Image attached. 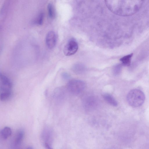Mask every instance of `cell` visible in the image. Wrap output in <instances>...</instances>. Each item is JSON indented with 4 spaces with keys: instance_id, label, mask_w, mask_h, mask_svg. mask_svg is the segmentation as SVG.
I'll return each mask as SVG.
<instances>
[{
    "instance_id": "1",
    "label": "cell",
    "mask_w": 149,
    "mask_h": 149,
    "mask_svg": "<svg viewBox=\"0 0 149 149\" xmlns=\"http://www.w3.org/2000/svg\"><path fill=\"white\" fill-rule=\"evenodd\" d=\"M108 8L118 15L127 16L137 12L144 0H105Z\"/></svg>"
},
{
    "instance_id": "2",
    "label": "cell",
    "mask_w": 149,
    "mask_h": 149,
    "mask_svg": "<svg viewBox=\"0 0 149 149\" xmlns=\"http://www.w3.org/2000/svg\"><path fill=\"white\" fill-rule=\"evenodd\" d=\"M145 98V94L141 90L135 89L130 91L127 94V100L131 107H137L143 103Z\"/></svg>"
},
{
    "instance_id": "3",
    "label": "cell",
    "mask_w": 149,
    "mask_h": 149,
    "mask_svg": "<svg viewBox=\"0 0 149 149\" xmlns=\"http://www.w3.org/2000/svg\"><path fill=\"white\" fill-rule=\"evenodd\" d=\"M12 84L9 79L6 76L0 75V99L4 101L9 98L12 94Z\"/></svg>"
},
{
    "instance_id": "4",
    "label": "cell",
    "mask_w": 149,
    "mask_h": 149,
    "mask_svg": "<svg viewBox=\"0 0 149 149\" xmlns=\"http://www.w3.org/2000/svg\"><path fill=\"white\" fill-rule=\"evenodd\" d=\"M85 87V84L83 81L77 79L70 81L67 85V88L70 92L74 95H77L82 93Z\"/></svg>"
},
{
    "instance_id": "5",
    "label": "cell",
    "mask_w": 149,
    "mask_h": 149,
    "mask_svg": "<svg viewBox=\"0 0 149 149\" xmlns=\"http://www.w3.org/2000/svg\"><path fill=\"white\" fill-rule=\"evenodd\" d=\"M41 138L45 147L47 149H51L52 141V132L50 128H45L41 135Z\"/></svg>"
},
{
    "instance_id": "6",
    "label": "cell",
    "mask_w": 149,
    "mask_h": 149,
    "mask_svg": "<svg viewBox=\"0 0 149 149\" xmlns=\"http://www.w3.org/2000/svg\"><path fill=\"white\" fill-rule=\"evenodd\" d=\"M78 49V45L77 41L74 38L69 40L65 45L63 52L66 56H70L75 54Z\"/></svg>"
},
{
    "instance_id": "7",
    "label": "cell",
    "mask_w": 149,
    "mask_h": 149,
    "mask_svg": "<svg viewBox=\"0 0 149 149\" xmlns=\"http://www.w3.org/2000/svg\"><path fill=\"white\" fill-rule=\"evenodd\" d=\"M56 36L54 32L49 31L47 34L45 39L47 47L49 49L53 48L56 42Z\"/></svg>"
},
{
    "instance_id": "8",
    "label": "cell",
    "mask_w": 149,
    "mask_h": 149,
    "mask_svg": "<svg viewBox=\"0 0 149 149\" xmlns=\"http://www.w3.org/2000/svg\"><path fill=\"white\" fill-rule=\"evenodd\" d=\"M24 136V131L22 129L19 130L17 132L11 144L13 148H18L21 146Z\"/></svg>"
},
{
    "instance_id": "9",
    "label": "cell",
    "mask_w": 149,
    "mask_h": 149,
    "mask_svg": "<svg viewBox=\"0 0 149 149\" xmlns=\"http://www.w3.org/2000/svg\"><path fill=\"white\" fill-rule=\"evenodd\" d=\"M84 101V105L85 108L88 110L94 109L97 106V100L93 96H90L85 97Z\"/></svg>"
},
{
    "instance_id": "10",
    "label": "cell",
    "mask_w": 149,
    "mask_h": 149,
    "mask_svg": "<svg viewBox=\"0 0 149 149\" xmlns=\"http://www.w3.org/2000/svg\"><path fill=\"white\" fill-rule=\"evenodd\" d=\"M104 100L110 105L116 107L118 105V102L113 96L109 93H104L103 95Z\"/></svg>"
},
{
    "instance_id": "11",
    "label": "cell",
    "mask_w": 149,
    "mask_h": 149,
    "mask_svg": "<svg viewBox=\"0 0 149 149\" xmlns=\"http://www.w3.org/2000/svg\"><path fill=\"white\" fill-rule=\"evenodd\" d=\"M72 70L76 74H81L85 72L86 70V68L85 66L83 64L77 63L73 66Z\"/></svg>"
},
{
    "instance_id": "12",
    "label": "cell",
    "mask_w": 149,
    "mask_h": 149,
    "mask_svg": "<svg viewBox=\"0 0 149 149\" xmlns=\"http://www.w3.org/2000/svg\"><path fill=\"white\" fill-rule=\"evenodd\" d=\"M12 134V130L11 128L8 127L3 128L0 132V135L1 137L4 139H6L9 137Z\"/></svg>"
},
{
    "instance_id": "13",
    "label": "cell",
    "mask_w": 149,
    "mask_h": 149,
    "mask_svg": "<svg viewBox=\"0 0 149 149\" xmlns=\"http://www.w3.org/2000/svg\"><path fill=\"white\" fill-rule=\"evenodd\" d=\"M133 55V53L126 55L122 57L120 59L123 65L126 66H129L131 63L132 57Z\"/></svg>"
},
{
    "instance_id": "14",
    "label": "cell",
    "mask_w": 149,
    "mask_h": 149,
    "mask_svg": "<svg viewBox=\"0 0 149 149\" xmlns=\"http://www.w3.org/2000/svg\"><path fill=\"white\" fill-rule=\"evenodd\" d=\"M48 15L51 18H53L55 17V11L53 5L51 3L48 5L47 6Z\"/></svg>"
},
{
    "instance_id": "15",
    "label": "cell",
    "mask_w": 149,
    "mask_h": 149,
    "mask_svg": "<svg viewBox=\"0 0 149 149\" xmlns=\"http://www.w3.org/2000/svg\"><path fill=\"white\" fill-rule=\"evenodd\" d=\"M121 69V67L120 65L119 64L116 65L113 68V72L114 74L115 75L118 74L120 72Z\"/></svg>"
},
{
    "instance_id": "16",
    "label": "cell",
    "mask_w": 149,
    "mask_h": 149,
    "mask_svg": "<svg viewBox=\"0 0 149 149\" xmlns=\"http://www.w3.org/2000/svg\"><path fill=\"white\" fill-rule=\"evenodd\" d=\"M38 19L36 20V23L39 24L41 25L43 22L44 15L43 13L40 14L38 16Z\"/></svg>"
}]
</instances>
